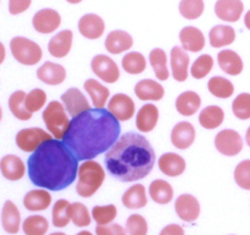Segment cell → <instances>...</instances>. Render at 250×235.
<instances>
[{"instance_id": "obj_1", "label": "cell", "mask_w": 250, "mask_h": 235, "mask_svg": "<svg viewBox=\"0 0 250 235\" xmlns=\"http://www.w3.org/2000/svg\"><path fill=\"white\" fill-rule=\"evenodd\" d=\"M121 133L120 121L107 110L90 109L72 117L63 143L78 161L93 160L106 153Z\"/></svg>"}, {"instance_id": "obj_2", "label": "cell", "mask_w": 250, "mask_h": 235, "mask_svg": "<svg viewBox=\"0 0 250 235\" xmlns=\"http://www.w3.org/2000/svg\"><path fill=\"white\" fill-rule=\"evenodd\" d=\"M29 180L36 187L60 192L70 187L78 175V160L60 140L45 141L27 161Z\"/></svg>"}, {"instance_id": "obj_3", "label": "cell", "mask_w": 250, "mask_h": 235, "mask_svg": "<svg viewBox=\"0 0 250 235\" xmlns=\"http://www.w3.org/2000/svg\"><path fill=\"white\" fill-rule=\"evenodd\" d=\"M155 151L146 137L128 132L106 151L105 166L115 179L132 183L146 178L155 165Z\"/></svg>"}, {"instance_id": "obj_4", "label": "cell", "mask_w": 250, "mask_h": 235, "mask_svg": "<svg viewBox=\"0 0 250 235\" xmlns=\"http://www.w3.org/2000/svg\"><path fill=\"white\" fill-rule=\"evenodd\" d=\"M105 180V171L99 162L87 160L78 168V183L76 192L81 197L93 196L102 188Z\"/></svg>"}, {"instance_id": "obj_5", "label": "cell", "mask_w": 250, "mask_h": 235, "mask_svg": "<svg viewBox=\"0 0 250 235\" xmlns=\"http://www.w3.org/2000/svg\"><path fill=\"white\" fill-rule=\"evenodd\" d=\"M43 119L46 129L50 132L54 138L58 140L63 139L71 121L68 119L67 112L62 102L56 101V100L49 102L48 106L43 111Z\"/></svg>"}, {"instance_id": "obj_6", "label": "cell", "mask_w": 250, "mask_h": 235, "mask_svg": "<svg viewBox=\"0 0 250 235\" xmlns=\"http://www.w3.org/2000/svg\"><path fill=\"white\" fill-rule=\"evenodd\" d=\"M10 50L17 62L24 66H34L43 58L42 48L36 43L24 37H15L10 41Z\"/></svg>"}, {"instance_id": "obj_7", "label": "cell", "mask_w": 250, "mask_h": 235, "mask_svg": "<svg viewBox=\"0 0 250 235\" xmlns=\"http://www.w3.org/2000/svg\"><path fill=\"white\" fill-rule=\"evenodd\" d=\"M51 139V134L38 127L23 128L16 134V145L23 153H34L42 144Z\"/></svg>"}, {"instance_id": "obj_8", "label": "cell", "mask_w": 250, "mask_h": 235, "mask_svg": "<svg viewBox=\"0 0 250 235\" xmlns=\"http://www.w3.org/2000/svg\"><path fill=\"white\" fill-rule=\"evenodd\" d=\"M243 139L238 132L233 129H224L217 133L215 146L217 151L225 156H236L243 150Z\"/></svg>"}, {"instance_id": "obj_9", "label": "cell", "mask_w": 250, "mask_h": 235, "mask_svg": "<svg viewBox=\"0 0 250 235\" xmlns=\"http://www.w3.org/2000/svg\"><path fill=\"white\" fill-rule=\"evenodd\" d=\"M92 71L94 75H97V77H99L100 79L104 80L105 83H116L120 78V70L119 66L116 65L112 59H110L106 55H97L93 58L92 63Z\"/></svg>"}, {"instance_id": "obj_10", "label": "cell", "mask_w": 250, "mask_h": 235, "mask_svg": "<svg viewBox=\"0 0 250 235\" xmlns=\"http://www.w3.org/2000/svg\"><path fill=\"white\" fill-rule=\"evenodd\" d=\"M107 111L117 121H129L136 114V105L131 97L124 94V93H119L109 100Z\"/></svg>"}, {"instance_id": "obj_11", "label": "cell", "mask_w": 250, "mask_h": 235, "mask_svg": "<svg viewBox=\"0 0 250 235\" xmlns=\"http://www.w3.org/2000/svg\"><path fill=\"white\" fill-rule=\"evenodd\" d=\"M61 101L71 117H76L90 110V104L78 88H70L61 95Z\"/></svg>"}, {"instance_id": "obj_12", "label": "cell", "mask_w": 250, "mask_h": 235, "mask_svg": "<svg viewBox=\"0 0 250 235\" xmlns=\"http://www.w3.org/2000/svg\"><path fill=\"white\" fill-rule=\"evenodd\" d=\"M34 29L38 33L49 34L55 32L61 24V16L58 11L53 9L39 10L32 20Z\"/></svg>"}, {"instance_id": "obj_13", "label": "cell", "mask_w": 250, "mask_h": 235, "mask_svg": "<svg viewBox=\"0 0 250 235\" xmlns=\"http://www.w3.org/2000/svg\"><path fill=\"white\" fill-rule=\"evenodd\" d=\"M175 210L177 216L187 223L195 222L200 215L199 201L190 194L180 195L175 202Z\"/></svg>"}, {"instance_id": "obj_14", "label": "cell", "mask_w": 250, "mask_h": 235, "mask_svg": "<svg viewBox=\"0 0 250 235\" xmlns=\"http://www.w3.org/2000/svg\"><path fill=\"white\" fill-rule=\"evenodd\" d=\"M195 128L192 123L182 121L176 124L171 132V143L176 149L186 150L190 148L195 140Z\"/></svg>"}, {"instance_id": "obj_15", "label": "cell", "mask_w": 250, "mask_h": 235, "mask_svg": "<svg viewBox=\"0 0 250 235\" xmlns=\"http://www.w3.org/2000/svg\"><path fill=\"white\" fill-rule=\"evenodd\" d=\"M171 71L175 80L177 82H185L187 80L188 75H189V56L186 53V50L181 46H175L171 50L170 55Z\"/></svg>"}, {"instance_id": "obj_16", "label": "cell", "mask_w": 250, "mask_h": 235, "mask_svg": "<svg viewBox=\"0 0 250 235\" xmlns=\"http://www.w3.org/2000/svg\"><path fill=\"white\" fill-rule=\"evenodd\" d=\"M0 172L5 179L17 182L26 175V165L19 156L6 155L0 160Z\"/></svg>"}, {"instance_id": "obj_17", "label": "cell", "mask_w": 250, "mask_h": 235, "mask_svg": "<svg viewBox=\"0 0 250 235\" xmlns=\"http://www.w3.org/2000/svg\"><path fill=\"white\" fill-rule=\"evenodd\" d=\"M80 33L87 39H99L104 34L105 23L100 16L95 14H85L78 22Z\"/></svg>"}, {"instance_id": "obj_18", "label": "cell", "mask_w": 250, "mask_h": 235, "mask_svg": "<svg viewBox=\"0 0 250 235\" xmlns=\"http://www.w3.org/2000/svg\"><path fill=\"white\" fill-rule=\"evenodd\" d=\"M244 11L242 0H217L215 14L225 22H237Z\"/></svg>"}, {"instance_id": "obj_19", "label": "cell", "mask_w": 250, "mask_h": 235, "mask_svg": "<svg viewBox=\"0 0 250 235\" xmlns=\"http://www.w3.org/2000/svg\"><path fill=\"white\" fill-rule=\"evenodd\" d=\"M134 93L142 101H160L165 95V89L156 80L143 79L137 83Z\"/></svg>"}, {"instance_id": "obj_20", "label": "cell", "mask_w": 250, "mask_h": 235, "mask_svg": "<svg viewBox=\"0 0 250 235\" xmlns=\"http://www.w3.org/2000/svg\"><path fill=\"white\" fill-rule=\"evenodd\" d=\"M159 168L167 177H178L186 171L187 163L185 158L175 153H166L158 161Z\"/></svg>"}, {"instance_id": "obj_21", "label": "cell", "mask_w": 250, "mask_h": 235, "mask_svg": "<svg viewBox=\"0 0 250 235\" xmlns=\"http://www.w3.org/2000/svg\"><path fill=\"white\" fill-rule=\"evenodd\" d=\"M72 39L73 33L70 29L59 32L56 36L50 39L48 44V50L50 55L56 59H62L67 56L72 48Z\"/></svg>"}, {"instance_id": "obj_22", "label": "cell", "mask_w": 250, "mask_h": 235, "mask_svg": "<svg viewBox=\"0 0 250 235\" xmlns=\"http://www.w3.org/2000/svg\"><path fill=\"white\" fill-rule=\"evenodd\" d=\"M180 40L182 48L190 53H199L205 46V37L199 28L188 26L180 32Z\"/></svg>"}, {"instance_id": "obj_23", "label": "cell", "mask_w": 250, "mask_h": 235, "mask_svg": "<svg viewBox=\"0 0 250 235\" xmlns=\"http://www.w3.org/2000/svg\"><path fill=\"white\" fill-rule=\"evenodd\" d=\"M39 80L48 85H59L66 79V70L63 66L48 61L43 63L37 71Z\"/></svg>"}, {"instance_id": "obj_24", "label": "cell", "mask_w": 250, "mask_h": 235, "mask_svg": "<svg viewBox=\"0 0 250 235\" xmlns=\"http://www.w3.org/2000/svg\"><path fill=\"white\" fill-rule=\"evenodd\" d=\"M133 46V38L125 31H112L107 34L105 48L112 55H119Z\"/></svg>"}, {"instance_id": "obj_25", "label": "cell", "mask_w": 250, "mask_h": 235, "mask_svg": "<svg viewBox=\"0 0 250 235\" xmlns=\"http://www.w3.org/2000/svg\"><path fill=\"white\" fill-rule=\"evenodd\" d=\"M53 197L46 189H34L27 193L23 197V206L31 212L45 211L51 205Z\"/></svg>"}, {"instance_id": "obj_26", "label": "cell", "mask_w": 250, "mask_h": 235, "mask_svg": "<svg viewBox=\"0 0 250 235\" xmlns=\"http://www.w3.org/2000/svg\"><path fill=\"white\" fill-rule=\"evenodd\" d=\"M159 121V109L154 104H146L139 109L136 116V127L143 133L155 129Z\"/></svg>"}, {"instance_id": "obj_27", "label": "cell", "mask_w": 250, "mask_h": 235, "mask_svg": "<svg viewBox=\"0 0 250 235\" xmlns=\"http://www.w3.org/2000/svg\"><path fill=\"white\" fill-rule=\"evenodd\" d=\"M217 62L221 70L229 76H238L243 72V60L233 50H222L217 54Z\"/></svg>"}, {"instance_id": "obj_28", "label": "cell", "mask_w": 250, "mask_h": 235, "mask_svg": "<svg viewBox=\"0 0 250 235\" xmlns=\"http://www.w3.org/2000/svg\"><path fill=\"white\" fill-rule=\"evenodd\" d=\"M2 228L9 234H17L21 228V215L12 201H5L1 211Z\"/></svg>"}, {"instance_id": "obj_29", "label": "cell", "mask_w": 250, "mask_h": 235, "mask_svg": "<svg viewBox=\"0 0 250 235\" xmlns=\"http://www.w3.org/2000/svg\"><path fill=\"white\" fill-rule=\"evenodd\" d=\"M200 105H202V99L199 94L192 90L183 92L176 100V109L178 114L186 117H190L197 114L198 110L200 109Z\"/></svg>"}, {"instance_id": "obj_30", "label": "cell", "mask_w": 250, "mask_h": 235, "mask_svg": "<svg viewBox=\"0 0 250 235\" xmlns=\"http://www.w3.org/2000/svg\"><path fill=\"white\" fill-rule=\"evenodd\" d=\"M122 204L129 210H138L146 207V204H148V197H146L144 185L136 184L128 188L125 192V194L122 195Z\"/></svg>"}, {"instance_id": "obj_31", "label": "cell", "mask_w": 250, "mask_h": 235, "mask_svg": "<svg viewBox=\"0 0 250 235\" xmlns=\"http://www.w3.org/2000/svg\"><path fill=\"white\" fill-rule=\"evenodd\" d=\"M209 40L212 48H224L231 45L236 40V31L231 26L217 24L210 31Z\"/></svg>"}, {"instance_id": "obj_32", "label": "cell", "mask_w": 250, "mask_h": 235, "mask_svg": "<svg viewBox=\"0 0 250 235\" xmlns=\"http://www.w3.org/2000/svg\"><path fill=\"white\" fill-rule=\"evenodd\" d=\"M83 87H84V90H87V93L89 94L95 109H104V106L106 105L107 100L110 98V90L105 85H103L102 83L95 79H92V78L85 80Z\"/></svg>"}, {"instance_id": "obj_33", "label": "cell", "mask_w": 250, "mask_h": 235, "mask_svg": "<svg viewBox=\"0 0 250 235\" xmlns=\"http://www.w3.org/2000/svg\"><path fill=\"white\" fill-rule=\"evenodd\" d=\"M149 195L151 200L159 205H167L173 199V189L168 182L164 179H155L150 183Z\"/></svg>"}, {"instance_id": "obj_34", "label": "cell", "mask_w": 250, "mask_h": 235, "mask_svg": "<svg viewBox=\"0 0 250 235\" xmlns=\"http://www.w3.org/2000/svg\"><path fill=\"white\" fill-rule=\"evenodd\" d=\"M225 112L224 110L216 105L205 107L204 110L200 111L199 115V123L204 129H216L224 123Z\"/></svg>"}, {"instance_id": "obj_35", "label": "cell", "mask_w": 250, "mask_h": 235, "mask_svg": "<svg viewBox=\"0 0 250 235\" xmlns=\"http://www.w3.org/2000/svg\"><path fill=\"white\" fill-rule=\"evenodd\" d=\"M26 95L23 90H16L9 98L10 111L20 121H29L33 115L26 107Z\"/></svg>"}, {"instance_id": "obj_36", "label": "cell", "mask_w": 250, "mask_h": 235, "mask_svg": "<svg viewBox=\"0 0 250 235\" xmlns=\"http://www.w3.org/2000/svg\"><path fill=\"white\" fill-rule=\"evenodd\" d=\"M149 61L153 67L154 73L159 80H167L170 77V71L167 67V56L160 48H155L149 54Z\"/></svg>"}, {"instance_id": "obj_37", "label": "cell", "mask_w": 250, "mask_h": 235, "mask_svg": "<svg viewBox=\"0 0 250 235\" xmlns=\"http://www.w3.org/2000/svg\"><path fill=\"white\" fill-rule=\"evenodd\" d=\"M208 89L214 97L219 98V99H229L233 95L234 85L227 78L215 76V77L210 78L208 82Z\"/></svg>"}, {"instance_id": "obj_38", "label": "cell", "mask_w": 250, "mask_h": 235, "mask_svg": "<svg viewBox=\"0 0 250 235\" xmlns=\"http://www.w3.org/2000/svg\"><path fill=\"white\" fill-rule=\"evenodd\" d=\"M122 68L129 75H141L146 68V60L143 54L131 51L122 59Z\"/></svg>"}, {"instance_id": "obj_39", "label": "cell", "mask_w": 250, "mask_h": 235, "mask_svg": "<svg viewBox=\"0 0 250 235\" xmlns=\"http://www.w3.org/2000/svg\"><path fill=\"white\" fill-rule=\"evenodd\" d=\"M71 222V204L67 200H58L53 207V224L56 228H65Z\"/></svg>"}, {"instance_id": "obj_40", "label": "cell", "mask_w": 250, "mask_h": 235, "mask_svg": "<svg viewBox=\"0 0 250 235\" xmlns=\"http://www.w3.org/2000/svg\"><path fill=\"white\" fill-rule=\"evenodd\" d=\"M48 219L38 215L27 217L22 224V231L26 235H45L48 233Z\"/></svg>"}, {"instance_id": "obj_41", "label": "cell", "mask_w": 250, "mask_h": 235, "mask_svg": "<svg viewBox=\"0 0 250 235\" xmlns=\"http://www.w3.org/2000/svg\"><path fill=\"white\" fill-rule=\"evenodd\" d=\"M117 216V209L115 205L110 204L106 206H94L92 210V217L98 226H106L114 222Z\"/></svg>"}, {"instance_id": "obj_42", "label": "cell", "mask_w": 250, "mask_h": 235, "mask_svg": "<svg viewBox=\"0 0 250 235\" xmlns=\"http://www.w3.org/2000/svg\"><path fill=\"white\" fill-rule=\"evenodd\" d=\"M212 67H214V59L208 54H204L194 61L190 68V75L195 79H203L211 72Z\"/></svg>"}, {"instance_id": "obj_43", "label": "cell", "mask_w": 250, "mask_h": 235, "mask_svg": "<svg viewBox=\"0 0 250 235\" xmlns=\"http://www.w3.org/2000/svg\"><path fill=\"white\" fill-rule=\"evenodd\" d=\"M204 0H181L180 12L185 19L197 20L204 12Z\"/></svg>"}, {"instance_id": "obj_44", "label": "cell", "mask_w": 250, "mask_h": 235, "mask_svg": "<svg viewBox=\"0 0 250 235\" xmlns=\"http://www.w3.org/2000/svg\"><path fill=\"white\" fill-rule=\"evenodd\" d=\"M71 221L76 227H88L92 223V216L82 202L71 204Z\"/></svg>"}, {"instance_id": "obj_45", "label": "cell", "mask_w": 250, "mask_h": 235, "mask_svg": "<svg viewBox=\"0 0 250 235\" xmlns=\"http://www.w3.org/2000/svg\"><path fill=\"white\" fill-rule=\"evenodd\" d=\"M232 111L238 119L247 121L250 119V94L249 93H242L232 104Z\"/></svg>"}, {"instance_id": "obj_46", "label": "cell", "mask_w": 250, "mask_h": 235, "mask_svg": "<svg viewBox=\"0 0 250 235\" xmlns=\"http://www.w3.org/2000/svg\"><path fill=\"white\" fill-rule=\"evenodd\" d=\"M46 100H48L46 93L44 92L43 89L36 88V89L31 90V92L26 95L27 110H28L29 112H32V114L38 112L39 110H42L45 106Z\"/></svg>"}, {"instance_id": "obj_47", "label": "cell", "mask_w": 250, "mask_h": 235, "mask_svg": "<svg viewBox=\"0 0 250 235\" xmlns=\"http://www.w3.org/2000/svg\"><path fill=\"white\" fill-rule=\"evenodd\" d=\"M126 231L128 235H146L148 234V222L141 215H131L127 218Z\"/></svg>"}, {"instance_id": "obj_48", "label": "cell", "mask_w": 250, "mask_h": 235, "mask_svg": "<svg viewBox=\"0 0 250 235\" xmlns=\"http://www.w3.org/2000/svg\"><path fill=\"white\" fill-rule=\"evenodd\" d=\"M234 180L239 188L250 190V160H244L238 163L234 170Z\"/></svg>"}, {"instance_id": "obj_49", "label": "cell", "mask_w": 250, "mask_h": 235, "mask_svg": "<svg viewBox=\"0 0 250 235\" xmlns=\"http://www.w3.org/2000/svg\"><path fill=\"white\" fill-rule=\"evenodd\" d=\"M95 233L97 235H127L126 229L120 224L110 223L106 226H98L95 228Z\"/></svg>"}, {"instance_id": "obj_50", "label": "cell", "mask_w": 250, "mask_h": 235, "mask_svg": "<svg viewBox=\"0 0 250 235\" xmlns=\"http://www.w3.org/2000/svg\"><path fill=\"white\" fill-rule=\"evenodd\" d=\"M32 4V0H9V12L11 15H20L27 11Z\"/></svg>"}, {"instance_id": "obj_51", "label": "cell", "mask_w": 250, "mask_h": 235, "mask_svg": "<svg viewBox=\"0 0 250 235\" xmlns=\"http://www.w3.org/2000/svg\"><path fill=\"white\" fill-rule=\"evenodd\" d=\"M159 235H185V229L178 224H168Z\"/></svg>"}, {"instance_id": "obj_52", "label": "cell", "mask_w": 250, "mask_h": 235, "mask_svg": "<svg viewBox=\"0 0 250 235\" xmlns=\"http://www.w3.org/2000/svg\"><path fill=\"white\" fill-rule=\"evenodd\" d=\"M5 58H6V50H5L4 44L0 41V65L5 61Z\"/></svg>"}, {"instance_id": "obj_53", "label": "cell", "mask_w": 250, "mask_h": 235, "mask_svg": "<svg viewBox=\"0 0 250 235\" xmlns=\"http://www.w3.org/2000/svg\"><path fill=\"white\" fill-rule=\"evenodd\" d=\"M244 23H246V27L250 31V10L246 14V17H244Z\"/></svg>"}, {"instance_id": "obj_54", "label": "cell", "mask_w": 250, "mask_h": 235, "mask_svg": "<svg viewBox=\"0 0 250 235\" xmlns=\"http://www.w3.org/2000/svg\"><path fill=\"white\" fill-rule=\"evenodd\" d=\"M246 141H247V144H248L249 148H250V127L248 128V131H247V134H246Z\"/></svg>"}, {"instance_id": "obj_55", "label": "cell", "mask_w": 250, "mask_h": 235, "mask_svg": "<svg viewBox=\"0 0 250 235\" xmlns=\"http://www.w3.org/2000/svg\"><path fill=\"white\" fill-rule=\"evenodd\" d=\"M76 235H93V234L90 233V232H88V231H82V232H80V233H77Z\"/></svg>"}, {"instance_id": "obj_56", "label": "cell", "mask_w": 250, "mask_h": 235, "mask_svg": "<svg viewBox=\"0 0 250 235\" xmlns=\"http://www.w3.org/2000/svg\"><path fill=\"white\" fill-rule=\"evenodd\" d=\"M67 2H70V4H80L82 0H66Z\"/></svg>"}, {"instance_id": "obj_57", "label": "cell", "mask_w": 250, "mask_h": 235, "mask_svg": "<svg viewBox=\"0 0 250 235\" xmlns=\"http://www.w3.org/2000/svg\"><path fill=\"white\" fill-rule=\"evenodd\" d=\"M1 118H2V110H1V106H0V122H1Z\"/></svg>"}, {"instance_id": "obj_58", "label": "cell", "mask_w": 250, "mask_h": 235, "mask_svg": "<svg viewBox=\"0 0 250 235\" xmlns=\"http://www.w3.org/2000/svg\"><path fill=\"white\" fill-rule=\"evenodd\" d=\"M50 235H66L65 233H51Z\"/></svg>"}]
</instances>
